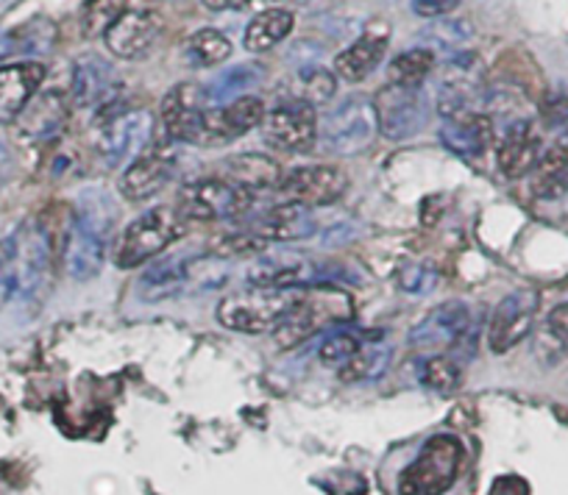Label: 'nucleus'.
<instances>
[{"label": "nucleus", "instance_id": "1", "mask_svg": "<svg viewBox=\"0 0 568 495\" xmlns=\"http://www.w3.org/2000/svg\"><path fill=\"white\" fill-rule=\"evenodd\" d=\"M114 223V204L109 195L90 189L81 195V204L73 215V226L68 234L64 262L75 281H90L101 274L106 262L109 231Z\"/></svg>", "mask_w": 568, "mask_h": 495}, {"label": "nucleus", "instance_id": "2", "mask_svg": "<svg viewBox=\"0 0 568 495\" xmlns=\"http://www.w3.org/2000/svg\"><path fill=\"white\" fill-rule=\"evenodd\" d=\"M463 443L452 434H438L420 448L398 478L402 495H444L457 482L463 465Z\"/></svg>", "mask_w": 568, "mask_h": 495}, {"label": "nucleus", "instance_id": "3", "mask_svg": "<svg viewBox=\"0 0 568 495\" xmlns=\"http://www.w3.org/2000/svg\"><path fill=\"white\" fill-rule=\"evenodd\" d=\"M184 220L179 215V209L171 206H156V209L142 212L134 223H129V228L123 231L118 243V251H114V262L118 268L131 270L145 265L149 259L160 257L173 239L182 237Z\"/></svg>", "mask_w": 568, "mask_h": 495}, {"label": "nucleus", "instance_id": "4", "mask_svg": "<svg viewBox=\"0 0 568 495\" xmlns=\"http://www.w3.org/2000/svg\"><path fill=\"white\" fill-rule=\"evenodd\" d=\"M296 292L293 290H262V287H251L248 292H237L217 303V320L226 329L243 331V334H262V331H273L282 318L291 312L296 303Z\"/></svg>", "mask_w": 568, "mask_h": 495}, {"label": "nucleus", "instance_id": "5", "mask_svg": "<svg viewBox=\"0 0 568 495\" xmlns=\"http://www.w3.org/2000/svg\"><path fill=\"white\" fill-rule=\"evenodd\" d=\"M379 123H376L374 103L365 97H348L341 106L332 109L318 126V137L324 148L335 156H354L371 148Z\"/></svg>", "mask_w": 568, "mask_h": 495}, {"label": "nucleus", "instance_id": "6", "mask_svg": "<svg viewBox=\"0 0 568 495\" xmlns=\"http://www.w3.org/2000/svg\"><path fill=\"white\" fill-rule=\"evenodd\" d=\"M374 109L379 132L387 140H396L398 143V140L413 137V134H418L424 128L433 103H429V95L420 86L387 84L376 92Z\"/></svg>", "mask_w": 568, "mask_h": 495}, {"label": "nucleus", "instance_id": "7", "mask_svg": "<svg viewBox=\"0 0 568 495\" xmlns=\"http://www.w3.org/2000/svg\"><path fill=\"white\" fill-rule=\"evenodd\" d=\"M151 137H154V114L145 109H134V112H123L109 117L103 123L101 137H98V154L103 156L109 167H120L125 162H136L140 154L149 148Z\"/></svg>", "mask_w": 568, "mask_h": 495}, {"label": "nucleus", "instance_id": "8", "mask_svg": "<svg viewBox=\"0 0 568 495\" xmlns=\"http://www.w3.org/2000/svg\"><path fill=\"white\" fill-rule=\"evenodd\" d=\"M248 206L251 195L237 184L221 182V178L187 184L179 193V215L190 220H229V217L243 215Z\"/></svg>", "mask_w": 568, "mask_h": 495}, {"label": "nucleus", "instance_id": "9", "mask_svg": "<svg viewBox=\"0 0 568 495\" xmlns=\"http://www.w3.org/2000/svg\"><path fill=\"white\" fill-rule=\"evenodd\" d=\"M348 176L341 167L329 165H307L296 167L278 184V193L287 204L304 206V209H318V206H332L346 195Z\"/></svg>", "mask_w": 568, "mask_h": 495}, {"label": "nucleus", "instance_id": "10", "mask_svg": "<svg viewBox=\"0 0 568 495\" xmlns=\"http://www.w3.org/2000/svg\"><path fill=\"white\" fill-rule=\"evenodd\" d=\"M262 134L273 148L307 151L318 137V117H315L313 103L293 97L276 106L262 120Z\"/></svg>", "mask_w": 568, "mask_h": 495}, {"label": "nucleus", "instance_id": "11", "mask_svg": "<svg viewBox=\"0 0 568 495\" xmlns=\"http://www.w3.org/2000/svg\"><path fill=\"white\" fill-rule=\"evenodd\" d=\"M335 307H348V303L341 296H298L291 312L273 329L278 348L302 346L315 331L335 323L332 318H348V312H335Z\"/></svg>", "mask_w": 568, "mask_h": 495}, {"label": "nucleus", "instance_id": "12", "mask_svg": "<svg viewBox=\"0 0 568 495\" xmlns=\"http://www.w3.org/2000/svg\"><path fill=\"white\" fill-rule=\"evenodd\" d=\"M535 314H538V292L518 290L501 298L494 318L488 326V342L494 353H505L524 342V337L532 331Z\"/></svg>", "mask_w": 568, "mask_h": 495}, {"label": "nucleus", "instance_id": "13", "mask_svg": "<svg viewBox=\"0 0 568 495\" xmlns=\"http://www.w3.org/2000/svg\"><path fill=\"white\" fill-rule=\"evenodd\" d=\"M206 92L195 84H179L162 103V120L176 143H204Z\"/></svg>", "mask_w": 568, "mask_h": 495}, {"label": "nucleus", "instance_id": "14", "mask_svg": "<svg viewBox=\"0 0 568 495\" xmlns=\"http://www.w3.org/2000/svg\"><path fill=\"white\" fill-rule=\"evenodd\" d=\"M471 331V312L463 301H446L426 314L413 331L409 342L415 348H429V351H444V348L460 346Z\"/></svg>", "mask_w": 568, "mask_h": 495}, {"label": "nucleus", "instance_id": "15", "mask_svg": "<svg viewBox=\"0 0 568 495\" xmlns=\"http://www.w3.org/2000/svg\"><path fill=\"white\" fill-rule=\"evenodd\" d=\"M103 37H106V48L118 59H142L149 56V51L162 37V18L149 9H134V12H125Z\"/></svg>", "mask_w": 568, "mask_h": 495}, {"label": "nucleus", "instance_id": "16", "mask_svg": "<svg viewBox=\"0 0 568 495\" xmlns=\"http://www.w3.org/2000/svg\"><path fill=\"white\" fill-rule=\"evenodd\" d=\"M262 120H265V103L251 95L210 109L204 123V143L201 145L232 143V140L248 134L254 126H262Z\"/></svg>", "mask_w": 568, "mask_h": 495}, {"label": "nucleus", "instance_id": "17", "mask_svg": "<svg viewBox=\"0 0 568 495\" xmlns=\"http://www.w3.org/2000/svg\"><path fill=\"white\" fill-rule=\"evenodd\" d=\"M14 276H18V296H34L45 281L51 268V245L42 228L29 226L12 237Z\"/></svg>", "mask_w": 568, "mask_h": 495}, {"label": "nucleus", "instance_id": "18", "mask_svg": "<svg viewBox=\"0 0 568 495\" xmlns=\"http://www.w3.org/2000/svg\"><path fill=\"white\" fill-rule=\"evenodd\" d=\"M315 231H318V223H315L313 212L284 200L282 206H271L256 215L245 234L256 239H271V243H293V239L313 237Z\"/></svg>", "mask_w": 568, "mask_h": 495}, {"label": "nucleus", "instance_id": "19", "mask_svg": "<svg viewBox=\"0 0 568 495\" xmlns=\"http://www.w3.org/2000/svg\"><path fill=\"white\" fill-rule=\"evenodd\" d=\"M540 159V140L532 123L524 117L510 120L499 140V171L507 178H521L532 173Z\"/></svg>", "mask_w": 568, "mask_h": 495}, {"label": "nucleus", "instance_id": "20", "mask_svg": "<svg viewBox=\"0 0 568 495\" xmlns=\"http://www.w3.org/2000/svg\"><path fill=\"white\" fill-rule=\"evenodd\" d=\"M490 140H494V120L488 114L463 112L440 123V143L455 151L457 156H466V159L483 156Z\"/></svg>", "mask_w": 568, "mask_h": 495}, {"label": "nucleus", "instance_id": "21", "mask_svg": "<svg viewBox=\"0 0 568 495\" xmlns=\"http://www.w3.org/2000/svg\"><path fill=\"white\" fill-rule=\"evenodd\" d=\"M45 79L40 62H18L0 68V123L20 117Z\"/></svg>", "mask_w": 568, "mask_h": 495}, {"label": "nucleus", "instance_id": "22", "mask_svg": "<svg viewBox=\"0 0 568 495\" xmlns=\"http://www.w3.org/2000/svg\"><path fill=\"white\" fill-rule=\"evenodd\" d=\"M176 173V156L168 151H154L149 156H140L131 162L129 171L120 178V193L129 200H145L160 193Z\"/></svg>", "mask_w": 568, "mask_h": 495}, {"label": "nucleus", "instance_id": "23", "mask_svg": "<svg viewBox=\"0 0 568 495\" xmlns=\"http://www.w3.org/2000/svg\"><path fill=\"white\" fill-rule=\"evenodd\" d=\"M313 274V265L298 254H267L260 257L248 270V285L262 290H293L304 285Z\"/></svg>", "mask_w": 568, "mask_h": 495}, {"label": "nucleus", "instance_id": "24", "mask_svg": "<svg viewBox=\"0 0 568 495\" xmlns=\"http://www.w3.org/2000/svg\"><path fill=\"white\" fill-rule=\"evenodd\" d=\"M387 37H390L387 34V23H371L368 29H365V34L337 56V75L346 81H363L365 75L374 73L376 64L385 56Z\"/></svg>", "mask_w": 568, "mask_h": 495}, {"label": "nucleus", "instance_id": "25", "mask_svg": "<svg viewBox=\"0 0 568 495\" xmlns=\"http://www.w3.org/2000/svg\"><path fill=\"white\" fill-rule=\"evenodd\" d=\"M118 90V73L106 59L87 53L84 59L75 62L73 70V97L79 106H98L109 101Z\"/></svg>", "mask_w": 568, "mask_h": 495}, {"label": "nucleus", "instance_id": "26", "mask_svg": "<svg viewBox=\"0 0 568 495\" xmlns=\"http://www.w3.org/2000/svg\"><path fill=\"white\" fill-rule=\"evenodd\" d=\"M226 173L232 184H237L245 193H265V189H278L282 184V167L262 154H240L226 159Z\"/></svg>", "mask_w": 568, "mask_h": 495}, {"label": "nucleus", "instance_id": "27", "mask_svg": "<svg viewBox=\"0 0 568 495\" xmlns=\"http://www.w3.org/2000/svg\"><path fill=\"white\" fill-rule=\"evenodd\" d=\"M184 265H187V257H168L160 259L156 265H151V268L145 270V276L140 279L142 301L156 303L168 301V298L187 296Z\"/></svg>", "mask_w": 568, "mask_h": 495}, {"label": "nucleus", "instance_id": "28", "mask_svg": "<svg viewBox=\"0 0 568 495\" xmlns=\"http://www.w3.org/2000/svg\"><path fill=\"white\" fill-rule=\"evenodd\" d=\"M68 109L59 92H45L40 97H31L29 106L20 112V132L31 140H45L64 126Z\"/></svg>", "mask_w": 568, "mask_h": 495}, {"label": "nucleus", "instance_id": "29", "mask_svg": "<svg viewBox=\"0 0 568 495\" xmlns=\"http://www.w3.org/2000/svg\"><path fill=\"white\" fill-rule=\"evenodd\" d=\"M532 195L544 200H555L568 193V143L551 145L540 154L538 165L532 167Z\"/></svg>", "mask_w": 568, "mask_h": 495}, {"label": "nucleus", "instance_id": "30", "mask_svg": "<svg viewBox=\"0 0 568 495\" xmlns=\"http://www.w3.org/2000/svg\"><path fill=\"white\" fill-rule=\"evenodd\" d=\"M535 357L544 364H557L568 357V301L557 303L535 334Z\"/></svg>", "mask_w": 568, "mask_h": 495}, {"label": "nucleus", "instance_id": "31", "mask_svg": "<svg viewBox=\"0 0 568 495\" xmlns=\"http://www.w3.org/2000/svg\"><path fill=\"white\" fill-rule=\"evenodd\" d=\"M293 31V14L287 9H265L245 29V48L251 53H265Z\"/></svg>", "mask_w": 568, "mask_h": 495}, {"label": "nucleus", "instance_id": "32", "mask_svg": "<svg viewBox=\"0 0 568 495\" xmlns=\"http://www.w3.org/2000/svg\"><path fill=\"white\" fill-rule=\"evenodd\" d=\"M260 79L262 70L256 68V64H237V68L223 70V73L204 90L206 101L217 103V106L237 101V97L248 95V92L260 84Z\"/></svg>", "mask_w": 568, "mask_h": 495}, {"label": "nucleus", "instance_id": "33", "mask_svg": "<svg viewBox=\"0 0 568 495\" xmlns=\"http://www.w3.org/2000/svg\"><path fill=\"white\" fill-rule=\"evenodd\" d=\"M184 62L190 68H215L217 62L232 53V42L215 29H204V31H195L187 42H184Z\"/></svg>", "mask_w": 568, "mask_h": 495}, {"label": "nucleus", "instance_id": "34", "mask_svg": "<svg viewBox=\"0 0 568 495\" xmlns=\"http://www.w3.org/2000/svg\"><path fill=\"white\" fill-rule=\"evenodd\" d=\"M229 262L223 257H199L187 259L184 265V281H187V296H201V292L221 290L229 281Z\"/></svg>", "mask_w": 568, "mask_h": 495}, {"label": "nucleus", "instance_id": "35", "mask_svg": "<svg viewBox=\"0 0 568 495\" xmlns=\"http://www.w3.org/2000/svg\"><path fill=\"white\" fill-rule=\"evenodd\" d=\"M390 364V348L385 342H371V346H359V351L348 359L341 368L343 382H368V379H379Z\"/></svg>", "mask_w": 568, "mask_h": 495}, {"label": "nucleus", "instance_id": "36", "mask_svg": "<svg viewBox=\"0 0 568 495\" xmlns=\"http://www.w3.org/2000/svg\"><path fill=\"white\" fill-rule=\"evenodd\" d=\"M433 68H435L433 51L415 48V51L398 53V56L390 62V70H387V73H390V84L420 86V81L433 73Z\"/></svg>", "mask_w": 568, "mask_h": 495}, {"label": "nucleus", "instance_id": "37", "mask_svg": "<svg viewBox=\"0 0 568 495\" xmlns=\"http://www.w3.org/2000/svg\"><path fill=\"white\" fill-rule=\"evenodd\" d=\"M125 12H129V0H87L81 25H84L87 37L106 34Z\"/></svg>", "mask_w": 568, "mask_h": 495}, {"label": "nucleus", "instance_id": "38", "mask_svg": "<svg viewBox=\"0 0 568 495\" xmlns=\"http://www.w3.org/2000/svg\"><path fill=\"white\" fill-rule=\"evenodd\" d=\"M460 364L452 362L449 357L429 359V362L424 364V370H420V382H424L426 388L438 390V393H452V390L460 384Z\"/></svg>", "mask_w": 568, "mask_h": 495}, {"label": "nucleus", "instance_id": "39", "mask_svg": "<svg viewBox=\"0 0 568 495\" xmlns=\"http://www.w3.org/2000/svg\"><path fill=\"white\" fill-rule=\"evenodd\" d=\"M420 40H424L426 45L440 48V51H455L463 42L471 40V31H468V25L460 23V20H440L438 25L424 29Z\"/></svg>", "mask_w": 568, "mask_h": 495}, {"label": "nucleus", "instance_id": "40", "mask_svg": "<svg viewBox=\"0 0 568 495\" xmlns=\"http://www.w3.org/2000/svg\"><path fill=\"white\" fill-rule=\"evenodd\" d=\"M357 351H359L357 337L346 334V331H335V334H329L324 342H321L318 357L324 364H337V368H343V364H346Z\"/></svg>", "mask_w": 568, "mask_h": 495}, {"label": "nucleus", "instance_id": "41", "mask_svg": "<svg viewBox=\"0 0 568 495\" xmlns=\"http://www.w3.org/2000/svg\"><path fill=\"white\" fill-rule=\"evenodd\" d=\"M18 296V276H14L12 239H0V307Z\"/></svg>", "mask_w": 568, "mask_h": 495}, {"label": "nucleus", "instance_id": "42", "mask_svg": "<svg viewBox=\"0 0 568 495\" xmlns=\"http://www.w3.org/2000/svg\"><path fill=\"white\" fill-rule=\"evenodd\" d=\"M304 81V97L302 101H315V103H324L335 95V75L326 73V70L313 68V70H304L302 75Z\"/></svg>", "mask_w": 568, "mask_h": 495}, {"label": "nucleus", "instance_id": "43", "mask_svg": "<svg viewBox=\"0 0 568 495\" xmlns=\"http://www.w3.org/2000/svg\"><path fill=\"white\" fill-rule=\"evenodd\" d=\"M398 285L407 292H426L435 285V274L433 270L418 268V265H409V268H404L402 276H398Z\"/></svg>", "mask_w": 568, "mask_h": 495}, {"label": "nucleus", "instance_id": "44", "mask_svg": "<svg viewBox=\"0 0 568 495\" xmlns=\"http://www.w3.org/2000/svg\"><path fill=\"white\" fill-rule=\"evenodd\" d=\"M457 7H460V0H413V12L420 18H440Z\"/></svg>", "mask_w": 568, "mask_h": 495}, {"label": "nucleus", "instance_id": "45", "mask_svg": "<svg viewBox=\"0 0 568 495\" xmlns=\"http://www.w3.org/2000/svg\"><path fill=\"white\" fill-rule=\"evenodd\" d=\"M546 117H549V126L557 128L568 137V95H557L549 101V109H546Z\"/></svg>", "mask_w": 568, "mask_h": 495}, {"label": "nucleus", "instance_id": "46", "mask_svg": "<svg viewBox=\"0 0 568 495\" xmlns=\"http://www.w3.org/2000/svg\"><path fill=\"white\" fill-rule=\"evenodd\" d=\"M206 7L210 9H215V12H226V9H240V7H245V3H248V0H204Z\"/></svg>", "mask_w": 568, "mask_h": 495}, {"label": "nucleus", "instance_id": "47", "mask_svg": "<svg viewBox=\"0 0 568 495\" xmlns=\"http://www.w3.org/2000/svg\"><path fill=\"white\" fill-rule=\"evenodd\" d=\"M7 165H9V154H7V148L0 145V176L7 173Z\"/></svg>", "mask_w": 568, "mask_h": 495}]
</instances>
